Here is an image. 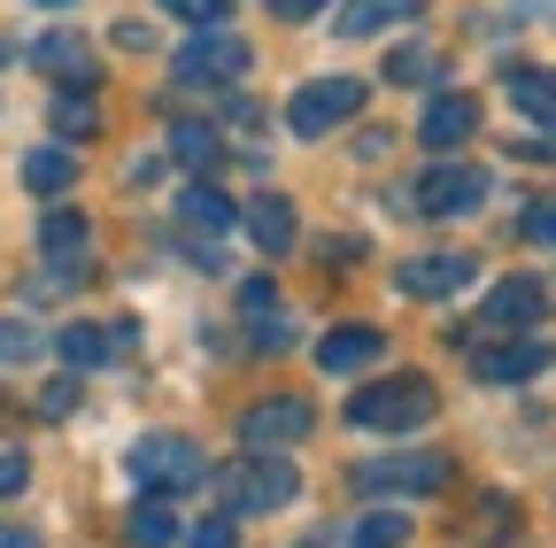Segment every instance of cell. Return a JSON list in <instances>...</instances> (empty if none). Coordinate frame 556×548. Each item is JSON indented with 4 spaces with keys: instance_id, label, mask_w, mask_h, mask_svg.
I'll list each match as a JSON object with an SVG mask.
<instances>
[{
    "instance_id": "6da1fadb",
    "label": "cell",
    "mask_w": 556,
    "mask_h": 548,
    "mask_svg": "<svg viewBox=\"0 0 556 548\" xmlns=\"http://www.w3.org/2000/svg\"><path fill=\"white\" fill-rule=\"evenodd\" d=\"M201 479L217 487L225 518H263V510H287V502L302 495V479H294V463H287V456H240V463H208Z\"/></svg>"
},
{
    "instance_id": "7a4b0ae2",
    "label": "cell",
    "mask_w": 556,
    "mask_h": 548,
    "mask_svg": "<svg viewBox=\"0 0 556 548\" xmlns=\"http://www.w3.org/2000/svg\"><path fill=\"white\" fill-rule=\"evenodd\" d=\"M441 409L433 379H417V371H394V379H371L356 386V402H348V425H364V433H409V425H426Z\"/></svg>"
},
{
    "instance_id": "3957f363",
    "label": "cell",
    "mask_w": 556,
    "mask_h": 548,
    "mask_svg": "<svg viewBox=\"0 0 556 548\" xmlns=\"http://www.w3.org/2000/svg\"><path fill=\"white\" fill-rule=\"evenodd\" d=\"M201 471H208V456L186 441V433H148L131 448V479L148 495H178V487H201Z\"/></svg>"
},
{
    "instance_id": "277c9868",
    "label": "cell",
    "mask_w": 556,
    "mask_h": 548,
    "mask_svg": "<svg viewBox=\"0 0 556 548\" xmlns=\"http://www.w3.org/2000/svg\"><path fill=\"white\" fill-rule=\"evenodd\" d=\"M309 402L302 394H263L248 418H240V441H248V456H287L294 441H309Z\"/></svg>"
},
{
    "instance_id": "5b68a950",
    "label": "cell",
    "mask_w": 556,
    "mask_h": 548,
    "mask_svg": "<svg viewBox=\"0 0 556 548\" xmlns=\"http://www.w3.org/2000/svg\"><path fill=\"white\" fill-rule=\"evenodd\" d=\"M240 71H248V39H240L232 24H208V31H193V39L178 47V78H186V86H201V78H208V86H232Z\"/></svg>"
},
{
    "instance_id": "8992f818",
    "label": "cell",
    "mask_w": 556,
    "mask_h": 548,
    "mask_svg": "<svg viewBox=\"0 0 556 548\" xmlns=\"http://www.w3.org/2000/svg\"><path fill=\"white\" fill-rule=\"evenodd\" d=\"M356 109H364V86H356V78H309V86L287 101V124L302 131V140H325V131L348 124Z\"/></svg>"
},
{
    "instance_id": "52a82bcc",
    "label": "cell",
    "mask_w": 556,
    "mask_h": 548,
    "mask_svg": "<svg viewBox=\"0 0 556 548\" xmlns=\"http://www.w3.org/2000/svg\"><path fill=\"white\" fill-rule=\"evenodd\" d=\"M364 495H441L448 487V456H387V463H356Z\"/></svg>"
},
{
    "instance_id": "ba28073f",
    "label": "cell",
    "mask_w": 556,
    "mask_h": 548,
    "mask_svg": "<svg viewBox=\"0 0 556 548\" xmlns=\"http://www.w3.org/2000/svg\"><path fill=\"white\" fill-rule=\"evenodd\" d=\"M39 255H47V294H62V279H78L86 270V255H93V232H86V217L78 209H47L39 217Z\"/></svg>"
},
{
    "instance_id": "9c48e42d",
    "label": "cell",
    "mask_w": 556,
    "mask_h": 548,
    "mask_svg": "<svg viewBox=\"0 0 556 548\" xmlns=\"http://www.w3.org/2000/svg\"><path fill=\"white\" fill-rule=\"evenodd\" d=\"M479 201H486V170H471V163H433L426 186H417V209L441 217V225L448 217H471Z\"/></svg>"
},
{
    "instance_id": "30bf717a",
    "label": "cell",
    "mask_w": 556,
    "mask_h": 548,
    "mask_svg": "<svg viewBox=\"0 0 556 548\" xmlns=\"http://www.w3.org/2000/svg\"><path fill=\"white\" fill-rule=\"evenodd\" d=\"M471 279H479L471 255H409V263L394 270V286L417 294V302H441V294H456V286H471Z\"/></svg>"
},
{
    "instance_id": "8fae6325",
    "label": "cell",
    "mask_w": 556,
    "mask_h": 548,
    "mask_svg": "<svg viewBox=\"0 0 556 548\" xmlns=\"http://www.w3.org/2000/svg\"><path fill=\"white\" fill-rule=\"evenodd\" d=\"M541 317H548L541 279H503L495 294H486V309H479V324H486V332H533Z\"/></svg>"
},
{
    "instance_id": "7c38bea8",
    "label": "cell",
    "mask_w": 556,
    "mask_h": 548,
    "mask_svg": "<svg viewBox=\"0 0 556 548\" xmlns=\"http://www.w3.org/2000/svg\"><path fill=\"white\" fill-rule=\"evenodd\" d=\"M379 348H387V340H379L371 324H332V332L317 340V371H325V379H356V371L379 364Z\"/></svg>"
},
{
    "instance_id": "4fadbf2b",
    "label": "cell",
    "mask_w": 556,
    "mask_h": 548,
    "mask_svg": "<svg viewBox=\"0 0 556 548\" xmlns=\"http://www.w3.org/2000/svg\"><path fill=\"white\" fill-rule=\"evenodd\" d=\"M479 131V101L471 93H433V109H426V124H417V140H426L433 155H448V148H464Z\"/></svg>"
},
{
    "instance_id": "5bb4252c",
    "label": "cell",
    "mask_w": 556,
    "mask_h": 548,
    "mask_svg": "<svg viewBox=\"0 0 556 548\" xmlns=\"http://www.w3.org/2000/svg\"><path fill=\"white\" fill-rule=\"evenodd\" d=\"M31 71H47L54 86H78V93H93V54H86V39H70V31L31 39Z\"/></svg>"
},
{
    "instance_id": "9a60e30c",
    "label": "cell",
    "mask_w": 556,
    "mask_h": 548,
    "mask_svg": "<svg viewBox=\"0 0 556 548\" xmlns=\"http://www.w3.org/2000/svg\"><path fill=\"white\" fill-rule=\"evenodd\" d=\"M240 232H248L263 255H287V247H294V201H287V193H255L248 209H240Z\"/></svg>"
},
{
    "instance_id": "2e32d148",
    "label": "cell",
    "mask_w": 556,
    "mask_h": 548,
    "mask_svg": "<svg viewBox=\"0 0 556 548\" xmlns=\"http://www.w3.org/2000/svg\"><path fill=\"white\" fill-rule=\"evenodd\" d=\"M178 225H186L193 240H225V232L240 225V209H232V201L201 178V186H186V193H178Z\"/></svg>"
},
{
    "instance_id": "e0dca14e",
    "label": "cell",
    "mask_w": 556,
    "mask_h": 548,
    "mask_svg": "<svg viewBox=\"0 0 556 548\" xmlns=\"http://www.w3.org/2000/svg\"><path fill=\"white\" fill-rule=\"evenodd\" d=\"M170 163L178 170H193V178H208L225 163V140H217V124H201V116H178L170 124Z\"/></svg>"
},
{
    "instance_id": "ac0fdd59",
    "label": "cell",
    "mask_w": 556,
    "mask_h": 548,
    "mask_svg": "<svg viewBox=\"0 0 556 548\" xmlns=\"http://www.w3.org/2000/svg\"><path fill=\"white\" fill-rule=\"evenodd\" d=\"M426 0H348V9L332 16V31L340 39H371V31H387V24H409Z\"/></svg>"
},
{
    "instance_id": "d6986e66",
    "label": "cell",
    "mask_w": 556,
    "mask_h": 548,
    "mask_svg": "<svg viewBox=\"0 0 556 548\" xmlns=\"http://www.w3.org/2000/svg\"><path fill=\"white\" fill-rule=\"evenodd\" d=\"M533 371H548V348H533V340L479 348V379H486V386H518V379H533Z\"/></svg>"
},
{
    "instance_id": "ffe728a7",
    "label": "cell",
    "mask_w": 556,
    "mask_h": 548,
    "mask_svg": "<svg viewBox=\"0 0 556 548\" xmlns=\"http://www.w3.org/2000/svg\"><path fill=\"white\" fill-rule=\"evenodd\" d=\"M116 340H131V324H116V332H101V324H70V332H62V364H70V371H101V364L116 356Z\"/></svg>"
},
{
    "instance_id": "44dd1931",
    "label": "cell",
    "mask_w": 556,
    "mask_h": 548,
    "mask_svg": "<svg viewBox=\"0 0 556 548\" xmlns=\"http://www.w3.org/2000/svg\"><path fill=\"white\" fill-rule=\"evenodd\" d=\"M70 178H78V155H70V148H31L24 155V186L31 193L54 201V193H70Z\"/></svg>"
},
{
    "instance_id": "7402d4cb",
    "label": "cell",
    "mask_w": 556,
    "mask_h": 548,
    "mask_svg": "<svg viewBox=\"0 0 556 548\" xmlns=\"http://www.w3.org/2000/svg\"><path fill=\"white\" fill-rule=\"evenodd\" d=\"M510 101H518V116L556 131V71H510Z\"/></svg>"
},
{
    "instance_id": "603a6c76",
    "label": "cell",
    "mask_w": 556,
    "mask_h": 548,
    "mask_svg": "<svg viewBox=\"0 0 556 548\" xmlns=\"http://www.w3.org/2000/svg\"><path fill=\"white\" fill-rule=\"evenodd\" d=\"M124 533H131V548H170V540H178V510H170L163 495H148V502L131 510Z\"/></svg>"
},
{
    "instance_id": "cb8c5ba5",
    "label": "cell",
    "mask_w": 556,
    "mask_h": 548,
    "mask_svg": "<svg viewBox=\"0 0 556 548\" xmlns=\"http://www.w3.org/2000/svg\"><path fill=\"white\" fill-rule=\"evenodd\" d=\"M409 540V518L402 510H371V518H356L340 533V548H402Z\"/></svg>"
},
{
    "instance_id": "d4e9b609",
    "label": "cell",
    "mask_w": 556,
    "mask_h": 548,
    "mask_svg": "<svg viewBox=\"0 0 556 548\" xmlns=\"http://www.w3.org/2000/svg\"><path fill=\"white\" fill-rule=\"evenodd\" d=\"M54 131H62V140H93V131H101V109H93L78 86H62V101H54Z\"/></svg>"
},
{
    "instance_id": "484cf974",
    "label": "cell",
    "mask_w": 556,
    "mask_h": 548,
    "mask_svg": "<svg viewBox=\"0 0 556 548\" xmlns=\"http://www.w3.org/2000/svg\"><path fill=\"white\" fill-rule=\"evenodd\" d=\"M387 78L394 86H426V78H441V54L433 47H394L387 54Z\"/></svg>"
},
{
    "instance_id": "4316f807",
    "label": "cell",
    "mask_w": 556,
    "mask_h": 548,
    "mask_svg": "<svg viewBox=\"0 0 556 548\" xmlns=\"http://www.w3.org/2000/svg\"><path fill=\"white\" fill-rule=\"evenodd\" d=\"M240 317H248V324L287 317V309H278V286H270V279H248V286H240Z\"/></svg>"
},
{
    "instance_id": "83f0119b",
    "label": "cell",
    "mask_w": 556,
    "mask_h": 548,
    "mask_svg": "<svg viewBox=\"0 0 556 548\" xmlns=\"http://www.w3.org/2000/svg\"><path fill=\"white\" fill-rule=\"evenodd\" d=\"M510 525H518V502L510 495H486L479 502V540H510Z\"/></svg>"
},
{
    "instance_id": "f1b7e54d",
    "label": "cell",
    "mask_w": 556,
    "mask_h": 548,
    "mask_svg": "<svg viewBox=\"0 0 556 548\" xmlns=\"http://www.w3.org/2000/svg\"><path fill=\"white\" fill-rule=\"evenodd\" d=\"M170 16H186L193 31H208V24H232V0H163Z\"/></svg>"
},
{
    "instance_id": "f546056e",
    "label": "cell",
    "mask_w": 556,
    "mask_h": 548,
    "mask_svg": "<svg viewBox=\"0 0 556 548\" xmlns=\"http://www.w3.org/2000/svg\"><path fill=\"white\" fill-rule=\"evenodd\" d=\"M31 348H39V332H31L24 317H0V364H24Z\"/></svg>"
},
{
    "instance_id": "4dcf8cb0",
    "label": "cell",
    "mask_w": 556,
    "mask_h": 548,
    "mask_svg": "<svg viewBox=\"0 0 556 548\" xmlns=\"http://www.w3.org/2000/svg\"><path fill=\"white\" fill-rule=\"evenodd\" d=\"M193 548H240V518H225V510L201 518V525H193Z\"/></svg>"
},
{
    "instance_id": "1f68e13d",
    "label": "cell",
    "mask_w": 556,
    "mask_h": 548,
    "mask_svg": "<svg viewBox=\"0 0 556 548\" xmlns=\"http://www.w3.org/2000/svg\"><path fill=\"white\" fill-rule=\"evenodd\" d=\"M526 240H541V247H556V193H541V201H526Z\"/></svg>"
},
{
    "instance_id": "d6a6232c",
    "label": "cell",
    "mask_w": 556,
    "mask_h": 548,
    "mask_svg": "<svg viewBox=\"0 0 556 548\" xmlns=\"http://www.w3.org/2000/svg\"><path fill=\"white\" fill-rule=\"evenodd\" d=\"M24 479H31L24 448H0V495H24Z\"/></svg>"
},
{
    "instance_id": "836d02e7",
    "label": "cell",
    "mask_w": 556,
    "mask_h": 548,
    "mask_svg": "<svg viewBox=\"0 0 556 548\" xmlns=\"http://www.w3.org/2000/svg\"><path fill=\"white\" fill-rule=\"evenodd\" d=\"M70 402H78V379H54V386L39 394V418H70Z\"/></svg>"
},
{
    "instance_id": "e575fe53",
    "label": "cell",
    "mask_w": 556,
    "mask_h": 548,
    "mask_svg": "<svg viewBox=\"0 0 556 548\" xmlns=\"http://www.w3.org/2000/svg\"><path fill=\"white\" fill-rule=\"evenodd\" d=\"M325 0H270V16H287V24H302V16H317Z\"/></svg>"
},
{
    "instance_id": "d590c367",
    "label": "cell",
    "mask_w": 556,
    "mask_h": 548,
    "mask_svg": "<svg viewBox=\"0 0 556 548\" xmlns=\"http://www.w3.org/2000/svg\"><path fill=\"white\" fill-rule=\"evenodd\" d=\"M0 548H39V533H24V525H0Z\"/></svg>"
},
{
    "instance_id": "8d00e7d4",
    "label": "cell",
    "mask_w": 556,
    "mask_h": 548,
    "mask_svg": "<svg viewBox=\"0 0 556 548\" xmlns=\"http://www.w3.org/2000/svg\"><path fill=\"white\" fill-rule=\"evenodd\" d=\"M39 9H62V0H39Z\"/></svg>"
}]
</instances>
